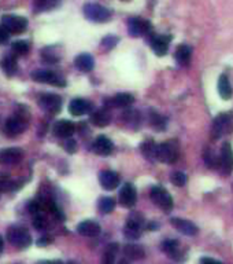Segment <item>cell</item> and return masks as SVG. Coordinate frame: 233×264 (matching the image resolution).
<instances>
[{
  "label": "cell",
  "instance_id": "obj_1",
  "mask_svg": "<svg viewBox=\"0 0 233 264\" xmlns=\"http://www.w3.org/2000/svg\"><path fill=\"white\" fill-rule=\"evenodd\" d=\"M7 239L13 246H16L18 249H26L32 244V237L29 231L24 227H21V226L10 227V230L7 231Z\"/></svg>",
  "mask_w": 233,
  "mask_h": 264
},
{
  "label": "cell",
  "instance_id": "obj_2",
  "mask_svg": "<svg viewBox=\"0 0 233 264\" xmlns=\"http://www.w3.org/2000/svg\"><path fill=\"white\" fill-rule=\"evenodd\" d=\"M28 120H29V114H28V113H26V114L18 113L17 116L10 117V118L6 121V135L10 138H16L18 137V135H21L22 132L25 131L26 127H28Z\"/></svg>",
  "mask_w": 233,
  "mask_h": 264
},
{
  "label": "cell",
  "instance_id": "obj_3",
  "mask_svg": "<svg viewBox=\"0 0 233 264\" xmlns=\"http://www.w3.org/2000/svg\"><path fill=\"white\" fill-rule=\"evenodd\" d=\"M2 26L10 35H21L26 31L28 28V21L26 18L21 16H13V14H7V16L2 17Z\"/></svg>",
  "mask_w": 233,
  "mask_h": 264
},
{
  "label": "cell",
  "instance_id": "obj_4",
  "mask_svg": "<svg viewBox=\"0 0 233 264\" xmlns=\"http://www.w3.org/2000/svg\"><path fill=\"white\" fill-rule=\"evenodd\" d=\"M84 16L93 22H106L110 20L111 13L103 6L96 5V3H88L84 6Z\"/></svg>",
  "mask_w": 233,
  "mask_h": 264
},
{
  "label": "cell",
  "instance_id": "obj_5",
  "mask_svg": "<svg viewBox=\"0 0 233 264\" xmlns=\"http://www.w3.org/2000/svg\"><path fill=\"white\" fill-rule=\"evenodd\" d=\"M178 158V145L174 141H169L158 145V160L161 163L172 164Z\"/></svg>",
  "mask_w": 233,
  "mask_h": 264
},
{
  "label": "cell",
  "instance_id": "obj_6",
  "mask_svg": "<svg viewBox=\"0 0 233 264\" xmlns=\"http://www.w3.org/2000/svg\"><path fill=\"white\" fill-rule=\"evenodd\" d=\"M151 200L157 204L158 207L162 209V211H165V212L172 211L173 208L172 195H170L169 191H166L165 188L161 187V186H154V187L151 188Z\"/></svg>",
  "mask_w": 233,
  "mask_h": 264
},
{
  "label": "cell",
  "instance_id": "obj_7",
  "mask_svg": "<svg viewBox=\"0 0 233 264\" xmlns=\"http://www.w3.org/2000/svg\"><path fill=\"white\" fill-rule=\"evenodd\" d=\"M32 79L36 83H43V84H51L55 87H65L66 82L63 77L58 76L56 73L51 71H35L32 73Z\"/></svg>",
  "mask_w": 233,
  "mask_h": 264
},
{
  "label": "cell",
  "instance_id": "obj_8",
  "mask_svg": "<svg viewBox=\"0 0 233 264\" xmlns=\"http://www.w3.org/2000/svg\"><path fill=\"white\" fill-rule=\"evenodd\" d=\"M39 106L46 110L47 113L56 114L61 112L62 109V99L56 94H43L39 98Z\"/></svg>",
  "mask_w": 233,
  "mask_h": 264
},
{
  "label": "cell",
  "instance_id": "obj_9",
  "mask_svg": "<svg viewBox=\"0 0 233 264\" xmlns=\"http://www.w3.org/2000/svg\"><path fill=\"white\" fill-rule=\"evenodd\" d=\"M128 31L129 35L133 37H140V36L151 35L152 28L148 21H144L142 18H132L128 22Z\"/></svg>",
  "mask_w": 233,
  "mask_h": 264
},
{
  "label": "cell",
  "instance_id": "obj_10",
  "mask_svg": "<svg viewBox=\"0 0 233 264\" xmlns=\"http://www.w3.org/2000/svg\"><path fill=\"white\" fill-rule=\"evenodd\" d=\"M24 158V150L20 148H7L0 150V164L2 165H14L21 163Z\"/></svg>",
  "mask_w": 233,
  "mask_h": 264
},
{
  "label": "cell",
  "instance_id": "obj_11",
  "mask_svg": "<svg viewBox=\"0 0 233 264\" xmlns=\"http://www.w3.org/2000/svg\"><path fill=\"white\" fill-rule=\"evenodd\" d=\"M136 198L137 193L135 186L131 184V183H125L122 186L121 191H120V203H121V205L127 207V208H133L135 204H136Z\"/></svg>",
  "mask_w": 233,
  "mask_h": 264
},
{
  "label": "cell",
  "instance_id": "obj_12",
  "mask_svg": "<svg viewBox=\"0 0 233 264\" xmlns=\"http://www.w3.org/2000/svg\"><path fill=\"white\" fill-rule=\"evenodd\" d=\"M219 165L225 175H229L233 171V149L228 142L223 143L222 149H221Z\"/></svg>",
  "mask_w": 233,
  "mask_h": 264
},
{
  "label": "cell",
  "instance_id": "obj_13",
  "mask_svg": "<svg viewBox=\"0 0 233 264\" xmlns=\"http://www.w3.org/2000/svg\"><path fill=\"white\" fill-rule=\"evenodd\" d=\"M170 40H172V36H152L151 40H150L152 51L158 56H163L169 50Z\"/></svg>",
  "mask_w": 233,
  "mask_h": 264
},
{
  "label": "cell",
  "instance_id": "obj_14",
  "mask_svg": "<svg viewBox=\"0 0 233 264\" xmlns=\"http://www.w3.org/2000/svg\"><path fill=\"white\" fill-rule=\"evenodd\" d=\"M112 142L108 139L107 137H97L95 139V142L92 145V150L96 153L97 156H103V157H106V156H110L112 152Z\"/></svg>",
  "mask_w": 233,
  "mask_h": 264
},
{
  "label": "cell",
  "instance_id": "obj_15",
  "mask_svg": "<svg viewBox=\"0 0 233 264\" xmlns=\"http://www.w3.org/2000/svg\"><path fill=\"white\" fill-rule=\"evenodd\" d=\"M99 182L104 190H114L120 186V176L114 171H103L99 175Z\"/></svg>",
  "mask_w": 233,
  "mask_h": 264
},
{
  "label": "cell",
  "instance_id": "obj_16",
  "mask_svg": "<svg viewBox=\"0 0 233 264\" xmlns=\"http://www.w3.org/2000/svg\"><path fill=\"white\" fill-rule=\"evenodd\" d=\"M230 129V117L229 114H219V116L214 120L213 124V138H219L223 134Z\"/></svg>",
  "mask_w": 233,
  "mask_h": 264
},
{
  "label": "cell",
  "instance_id": "obj_17",
  "mask_svg": "<svg viewBox=\"0 0 233 264\" xmlns=\"http://www.w3.org/2000/svg\"><path fill=\"white\" fill-rule=\"evenodd\" d=\"M172 226L174 229H177L180 233H183L184 235H195L198 233V227L189 222L187 219H181V218H173L172 220Z\"/></svg>",
  "mask_w": 233,
  "mask_h": 264
},
{
  "label": "cell",
  "instance_id": "obj_18",
  "mask_svg": "<svg viewBox=\"0 0 233 264\" xmlns=\"http://www.w3.org/2000/svg\"><path fill=\"white\" fill-rule=\"evenodd\" d=\"M92 105L85 99H81V98H77V99H73L69 105V112L73 114V116H84L86 113L91 112Z\"/></svg>",
  "mask_w": 233,
  "mask_h": 264
},
{
  "label": "cell",
  "instance_id": "obj_19",
  "mask_svg": "<svg viewBox=\"0 0 233 264\" xmlns=\"http://www.w3.org/2000/svg\"><path fill=\"white\" fill-rule=\"evenodd\" d=\"M77 231L84 235V237H96L101 231L100 224L93 222V220H85L77 226Z\"/></svg>",
  "mask_w": 233,
  "mask_h": 264
},
{
  "label": "cell",
  "instance_id": "obj_20",
  "mask_svg": "<svg viewBox=\"0 0 233 264\" xmlns=\"http://www.w3.org/2000/svg\"><path fill=\"white\" fill-rule=\"evenodd\" d=\"M74 124L69 120H59L54 125V134L58 138H70L74 134Z\"/></svg>",
  "mask_w": 233,
  "mask_h": 264
},
{
  "label": "cell",
  "instance_id": "obj_21",
  "mask_svg": "<svg viewBox=\"0 0 233 264\" xmlns=\"http://www.w3.org/2000/svg\"><path fill=\"white\" fill-rule=\"evenodd\" d=\"M91 121L96 127H106L111 121V114L107 109H97L96 112L91 114Z\"/></svg>",
  "mask_w": 233,
  "mask_h": 264
},
{
  "label": "cell",
  "instance_id": "obj_22",
  "mask_svg": "<svg viewBox=\"0 0 233 264\" xmlns=\"http://www.w3.org/2000/svg\"><path fill=\"white\" fill-rule=\"evenodd\" d=\"M218 94L225 101H228L232 97V87H230V83H229L226 75H221L218 79Z\"/></svg>",
  "mask_w": 233,
  "mask_h": 264
},
{
  "label": "cell",
  "instance_id": "obj_23",
  "mask_svg": "<svg viewBox=\"0 0 233 264\" xmlns=\"http://www.w3.org/2000/svg\"><path fill=\"white\" fill-rule=\"evenodd\" d=\"M74 63H76L77 69L81 72H91L95 66V61L91 54H80L76 58Z\"/></svg>",
  "mask_w": 233,
  "mask_h": 264
},
{
  "label": "cell",
  "instance_id": "obj_24",
  "mask_svg": "<svg viewBox=\"0 0 233 264\" xmlns=\"http://www.w3.org/2000/svg\"><path fill=\"white\" fill-rule=\"evenodd\" d=\"M0 66L5 72L7 76H14L17 73V69H18V65H17V59L14 55H7L5 56L2 62H0Z\"/></svg>",
  "mask_w": 233,
  "mask_h": 264
},
{
  "label": "cell",
  "instance_id": "obj_25",
  "mask_svg": "<svg viewBox=\"0 0 233 264\" xmlns=\"http://www.w3.org/2000/svg\"><path fill=\"white\" fill-rule=\"evenodd\" d=\"M142 153L144 157L150 160V161H154V160H158V145L152 142L151 139H148L146 142L142 143Z\"/></svg>",
  "mask_w": 233,
  "mask_h": 264
},
{
  "label": "cell",
  "instance_id": "obj_26",
  "mask_svg": "<svg viewBox=\"0 0 233 264\" xmlns=\"http://www.w3.org/2000/svg\"><path fill=\"white\" fill-rule=\"evenodd\" d=\"M124 253L127 254L129 259L132 260H140L146 256L144 248L137 244H128L127 246L124 248Z\"/></svg>",
  "mask_w": 233,
  "mask_h": 264
},
{
  "label": "cell",
  "instance_id": "obj_27",
  "mask_svg": "<svg viewBox=\"0 0 233 264\" xmlns=\"http://www.w3.org/2000/svg\"><path fill=\"white\" fill-rule=\"evenodd\" d=\"M133 101H135V98L131 94L122 92V94H118V95L112 98L111 101H110V105L115 107H128L132 105Z\"/></svg>",
  "mask_w": 233,
  "mask_h": 264
},
{
  "label": "cell",
  "instance_id": "obj_28",
  "mask_svg": "<svg viewBox=\"0 0 233 264\" xmlns=\"http://www.w3.org/2000/svg\"><path fill=\"white\" fill-rule=\"evenodd\" d=\"M191 48L185 44H181V46H178V48L176 50V59H177L178 63H181V65H188L189 61H191Z\"/></svg>",
  "mask_w": 233,
  "mask_h": 264
},
{
  "label": "cell",
  "instance_id": "obj_29",
  "mask_svg": "<svg viewBox=\"0 0 233 264\" xmlns=\"http://www.w3.org/2000/svg\"><path fill=\"white\" fill-rule=\"evenodd\" d=\"M162 249L165 253H167V256H170L173 259H177L178 257V241L176 239H167V241H163Z\"/></svg>",
  "mask_w": 233,
  "mask_h": 264
},
{
  "label": "cell",
  "instance_id": "obj_30",
  "mask_svg": "<svg viewBox=\"0 0 233 264\" xmlns=\"http://www.w3.org/2000/svg\"><path fill=\"white\" fill-rule=\"evenodd\" d=\"M143 226H144V218H143L142 214L133 212V214H131V216L128 218L127 227H129V229L140 230V231H142Z\"/></svg>",
  "mask_w": 233,
  "mask_h": 264
},
{
  "label": "cell",
  "instance_id": "obj_31",
  "mask_svg": "<svg viewBox=\"0 0 233 264\" xmlns=\"http://www.w3.org/2000/svg\"><path fill=\"white\" fill-rule=\"evenodd\" d=\"M117 252H118V245L117 244H110L104 250L103 254V261L101 264H114L115 261Z\"/></svg>",
  "mask_w": 233,
  "mask_h": 264
},
{
  "label": "cell",
  "instance_id": "obj_32",
  "mask_svg": "<svg viewBox=\"0 0 233 264\" xmlns=\"http://www.w3.org/2000/svg\"><path fill=\"white\" fill-rule=\"evenodd\" d=\"M115 208V201L111 197H101L99 200V211L101 214H110Z\"/></svg>",
  "mask_w": 233,
  "mask_h": 264
},
{
  "label": "cell",
  "instance_id": "obj_33",
  "mask_svg": "<svg viewBox=\"0 0 233 264\" xmlns=\"http://www.w3.org/2000/svg\"><path fill=\"white\" fill-rule=\"evenodd\" d=\"M11 50H13V52L18 56L25 55V54H28L29 50H31V44L25 40L14 41V43H13V46H11Z\"/></svg>",
  "mask_w": 233,
  "mask_h": 264
},
{
  "label": "cell",
  "instance_id": "obj_34",
  "mask_svg": "<svg viewBox=\"0 0 233 264\" xmlns=\"http://www.w3.org/2000/svg\"><path fill=\"white\" fill-rule=\"evenodd\" d=\"M203 157H204V161H206L208 168H217L218 165H219V160L215 157V154H214V152L211 149H206Z\"/></svg>",
  "mask_w": 233,
  "mask_h": 264
},
{
  "label": "cell",
  "instance_id": "obj_35",
  "mask_svg": "<svg viewBox=\"0 0 233 264\" xmlns=\"http://www.w3.org/2000/svg\"><path fill=\"white\" fill-rule=\"evenodd\" d=\"M56 6V0H35V9L37 11H46L54 9Z\"/></svg>",
  "mask_w": 233,
  "mask_h": 264
},
{
  "label": "cell",
  "instance_id": "obj_36",
  "mask_svg": "<svg viewBox=\"0 0 233 264\" xmlns=\"http://www.w3.org/2000/svg\"><path fill=\"white\" fill-rule=\"evenodd\" d=\"M118 41H120V39H118L117 36H111V35L106 36V37L101 40V47H103L106 51L112 50V48L118 44Z\"/></svg>",
  "mask_w": 233,
  "mask_h": 264
},
{
  "label": "cell",
  "instance_id": "obj_37",
  "mask_svg": "<svg viewBox=\"0 0 233 264\" xmlns=\"http://www.w3.org/2000/svg\"><path fill=\"white\" fill-rule=\"evenodd\" d=\"M33 226H35L37 230H44L47 229V226H48V222H47V219L43 216V215L37 214L33 219Z\"/></svg>",
  "mask_w": 233,
  "mask_h": 264
},
{
  "label": "cell",
  "instance_id": "obj_38",
  "mask_svg": "<svg viewBox=\"0 0 233 264\" xmlns=\"http://www.w3.org/2000/svg\"><path fill=\"white\" fill-rule=\"evenodd\" d=\"M187 182V176L183 172H174L172 175V183L174 186H184Z\"/></svg>",
  "mask_w": 233,
  "mask_h": 264
},
{
  "label": "cell",
  "instance_id": "obj_39",
  "mask_svg": "<svg viewBox=\"0 0 233 264\" xmlns=\"http://www.w3.org/2000/svg\"><path fill=\"white\" fill-rule=\"evenodd\" d=\"M151 121L154 127H163L165 125V118H162L157 113H151Z\"/></svg>",
  "mask_w": 233,
  "mask_h": 264
},
{
  "label": "cell",
  "instance_id": "obj_40",
  "mask_svg": "<svg viewBox=\"0 0 233 264\" xmlns=\"http://www.w3.org/2000/svg\"><path fill=\"white\" fill-rule=\"evenodd\" d=\"M142 231L140 230H135V229H129V227H125V235H127L129 239H137L140 237Z\"/></svg>",
  "mask_w": 233,
  "mask_h": 264
},
{
  "label": "cell",
  "instance_id": "obj_41",
  "mask_svg": "<svg viewBox=\"0 0 233 264\" xmlns=\"http://www.w3.org/2000/svg\"><path fill=\"white\" fill-rule=\"evenodd\" d=\"M63 146H65V150L69 153H74L77 150V143L76 141H73V139H67Z\"/></svg>",
  "mask_w": 233,
  "mask_h": 264
},
{
  "label": "cell",
  "instance_id": "obj_42",
  "mask_svg": "<svg viewBox=\"0 0 233 264\" xmlns=\"http://www.w3.org/2000/svg\"><path fill=\"white\" fill-rule=\"evenodd\" d=\"M9 32L6 31L3 26H0V46L2 44H5V43H7V40H9Z\"/></svg>",
  "mask_w": 233,
  "mask_h": 264
},
{
  "label": "cell",
  "instance_id": "obj_43",
  "mask_svg": "<svg viewBox=\"0 0 233 264\" xmlns=\"http://www.w3.org/2000/svg\"><path fill=\"white\" fill-rule=\"evenodd\" d=\"M51 241H52V238H50V237H41V238H39V241H37V245H39V246H47Z\"/></svg>",
  "mask_w": 233,
  "mask_h": 264
},
{
  "label": "cell",
  "instance_id": "obj_44",
  "mask_svg": "<svg viewBox=\"0 0 233 264\" xmlns=\"http://www.w3.org/2000/svg\"><path fill=\"white\" fill-rule=\"evenodd\" d=\"M202 264H223L221 261H218L215 259H211V257H203Z\"/></svg>",
  "mask_w": 233,
  "mask_h": 264
},
{
  "label": "cell",
  "instance_id": "obj_45",
  "mask_svg": "<svg viewBox=\"0 0 233 264\" xmlns=\"http://www.w3.org/2000/svg\"><path fill=\"white\" fill-rule=\"evenodd\" d=\"M39 264H65L61 260H44V261H40Z\"/></svg>",
  "mask_w": 233,
  "mask_h": 264
},
{
  "label": "cell",
  "instance_id": "obj_46",
  "mask_svg": "<svg viewBox=\"0 0 233 264\" xmlns=\"http://www.w3.org/2000/svg\"><path fill=\"white\" fill-rule=\"evenodd\" d=\"M3 246H5V241H3V238L0 237V253L3 252Z\"/></svg>",
  "mask_w": 233,
  "mask_h": 264
},
{
  "label": "cell",
  "instance_id": "obj_47",
  "mask_svg": "<svg viewBox=\"0 0 233 264\" xmlns=\"http://www.w3.org/2000/svg\"><path fill=\"white\" fill-rule=\"evenodd\" d=\"M118 264H128V263H127V261H125V260H121V261H120V263H118Z\"/></svg>",
  "mask_w": 233,
  "mask_h": 264
},
{
  "label": "cell",
  "instance_id": "obj_48",
  "mask_svg": "<svg viewBox=\"0 0 233 264\" xmlns=\"http://www.w3.org/2000/svg\"><path fill=\"white\" fill-rule=\"evenodd\" d=\"M124 2H129V0H124Z\"/></svg>",
  "mask_w": 233,
  "mask_h": 264
},
{
  "label": "cell",
  "instance_id": "obj_49",
  "mask_svg": "<svg viewBox=\"0 0 233 264\" xmlns=\"http://www.w3.org/2000/svg\"><path fill=\"white\" fill-rule=\"evenodd\" d=\"M232 190H233V186H232Z\"/></svg>",
  "mask_w": 233,
  "mask_h": 264
}]
</instances>
